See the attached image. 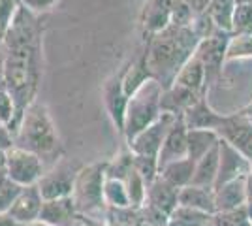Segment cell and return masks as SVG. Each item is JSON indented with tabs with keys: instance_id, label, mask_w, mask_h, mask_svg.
I'll return each mask as SVG.
<instances>
[{
	"instance_id": "obj_1",
	"label": "cell",
	"mask_w": 252,
	"mask_h": 226,
	"mask_svg": "<svg viewBox=\"0 0 252 226\" xmlns=\"http://www.w3.org/2000/svg\"><path fill=\"white\" fill-rule=\"evenodd\" d=\"M201 38L192 27L168 25L147 45V68L166 91L173 85L181 68L192 59Z\"/></svg>"
},
{
	"instance_id": "obj_2",
	"label": "cell",
	"mask_w": 252,
	"mask_h": 226,
	"mask_svg": "<svg viewBox=\"0 0 252 226\" xmlns=\"http://www.w3.org/2000/svg\"><path fill=\"white\" fill-rule=\"evenodd\" d=\"M13 145L27 149L38 157H49L59 151V136L53 125L51 115L45 104L34 100L27 108L17 134L13 136Z\"/></svg>"
},
{
	"instance_id": "obj_3",
	"label": "cell",
	"mask_w": 252,
	"mask_h": 226,
	"mask_svg": "<svg viewBox=\"0 0 252 226\" xmlns=\"http://www.w3.org/2000/svg\"><path fill=\"white\" fill-rule=\"evenodd\" d=\"M164 95V89L157 79H149L130 97L126 106L125 115V138L132 141L141 130H145L149 125H153L160 115V100Z\"/></svg>"
},
{
	"instance_id": "obj_4",
	"label": "cell",
	"mask_w": 252,
	"mask_h": 226,
	"mask_svg": "<svg viewBox=\"0 0 252 226\" xmlns=\"http://www.w3.org/2000/svg\"><path fill=\"white\" fill-rule=\"evenodd\" d=\"M107 162H94L81 166L77 172L72 191V200L77 209V215L94 217L96 213L107 209L104 202V183Z\"/></svg>"
},
{
	"instance_id": "obj_5",
	"label": "cell",
	"mask_w": 252,
	"mask_h": 226,
	"mask_svg": "<svg viewBox=\"0 0 252 226\" xmlns=\"http://www.w3.org/2000/svg\"><path fill=\"white\" fill-rule=\"evenodd\" d=\"M43 175L42 157L13 145L6 151V177L21 187H31Z\"/></svg>"
},
{
	"instance_id": "obj_6",
	"label": "cell",
	"mask_w": 252,
	"mask_h": 226,
	"mask_svg": "<svg viewBox=\"0 0 252 226\" xmlns=\"http://www.w3.org/2000/svg\"><path fill=\"white\" fill-rule=\"evenodd\" d=\"M81 170V166H75L72 162L57 161L51 166L49 172H43V175L38 181V189L42 193L43 200H55V198H64V196H72L74 183L77 172Z\"/></svg>"
},
{
	"instance_id": "obj_7",
	"label": "cell",
	"mask_w": 252,
	"mask_h": 226,
	"mask_svg": "<svg viewBox=\"0 0 252 226\" xmlns=\"http://www.w3.org/2000/svg\"><path fill=\"white\" fill-rule=\"evenodd\" d=\"M175 117L177 115H173V113L162 111V115L153 125H149L147 129L141 130L134 140L128 141V149L132 151L134 155H139V157H155V159H158V153L162 149V143L166 140V134L171 129Z\"/></svg>"
},
{
	"instance_id": "obj_8",
	"label": "cell",
	"mask_w": 252,
	"mask_h": 226,
	"mask_svg": "<svg viewBox=\"0 0 252 226\" xmlns=\"http://www.w3.org/2000/svg\"><path fill=\"white\" fill-rule=\"evenodd\" d=\"M219 173H217V183H215V191L220 189L222 185L235 181V179H243L252 173V162L245 159L237 149H233L228 141L219 140Z\"/></svg>"
},
{
	"instance_id": "obj_9",
	"label": "cell",
	"mask_w": 252,
	"mask_h": 226,
	"mask_svg": "<svg viewBox=\"0 0 252 226\" xmlns=\"http://www.w3.org/2000/svg\"><path fill=\"white\" fill-rule=\"evenodd\" d=\"M219 138L228 141L233 149H237L245 159L252 162V123L241 115L226 117L219 130Z\"/></svg>"
},
{
	"instance_id": "obj_10",
	"label": "cell",
	"mask_w": 252,
	"mask_h": 226,
	"mask_svg": "<svg viewBox=\"0 0 252 226\" xmlns=\"http://www.w3.org/2000/svg\"><path fill=\"white\" fill-rule=\"evenodd\" d=\"M187 134L189 129L185 125V119L183 113L175 117L171 129L166 134V140L162 143V149L158 153V173L164 166H168L169 162L181 161V159H187L189 157V147H187Z\"/></svg>"
},
{
	"instance_id": "obj_11",
	"label": "cell",
	"mask_w": 252,
	"mask_h": 226,
	"mask_svg": "<svg viewBox=\"0 0 252 226\" xmlns=\"http://www.w3.org/2000/svg\"><path fill=\"white\" fill-rule=\"evenodd\" d=\"M42 205H43V196L40 193V189H38V185H31V187H25L21 191V194L17 196V200L10 207L8 215L15 223L27 226L31 225V223H36L40 219Z\"/></svg>"
},
{
	"instance_id": "obj_12",
	"label": "cell",
	"mask_w": 252,
	"mask_h": 226,
	"mask_svg": "<svg viewBox=\"0 0 252 226\" xmlns=\"http://www.w3.org/2000/svg\"><path fill=\"white\" fill-rule=\"evenodd\" d=\"M123 79H125V70L113 75V79H109L105 83V106L109 109V115L113 119L115 127L119 132H125V115L126 106H128V98L123 89Z\"/></svg>"
},
{
	"instance_id": "obj_13",
	"label": "cell",
	"mask_w": 252,
	"mask_h": 226,
	"mask_svg": "<svg viewBox=\"0 0 252 226\" xmlns=\"http://www.w3.org/2000/svg\"><path fill=\"white\" fill-rule=\"evenodd\" d=\"M249 202L247 196V177L235 179L230 183L222 185L220 189L215 191V207L217 213H231L243 209Z\"/></svg>"
},
{
	"instance_id": "obj_14",
	"label": "cell",
	"mask_w": 252,
	"mask_h": 226,
	"mask_svg": "<svg viewBox=\"0 0 252 226\" xmlns=\"http://www.w3.org/2000/svg\"><path fill=\"white\" fill-rule=\"evenodd\" d=\"M38 221L49 226H66L72 221H77V209H75L72 196L55 198V200H43Z\"/></svg>"
},
{
	"instance_id": "obj_15",
	"label": "cell",
	"mask_w": 252,
	"mask_h": 226,
	"mask_svg": "<svg viewBox=\"0 0 252 226\" xmlns=\"http://www.w3.org/2000/svg\"><path fill=\"white\" fill-rule=\"evenodd\" d=\"M183 119L189 130H215L217 132L219 127L224 123L226 115L213 111L207 104V98H201L183 113Z\"/></svg>"
},
{
	"instance_id": "obj_16",
	"label": "cell",
	"mask_w": 252,
	"mask_h": 226,
	"mask_svg": "<svg viewBox=\"0 0 252 226\" xmlns=\"http://www.w3.org/2000/svg\"><path fill=\"white\" fill-rule=\"evenodd\" d=\"M179 191L181 189H175L173 185L166 183L162 177H158L155 183L147 187V200H145V204L169 217L179 205Z\"/></svg>"
},
{
	"instance_id": "obj_17",
	"label": "cell",
	"mask_w": 252,
	"mask_h": 226,
	"mask_svg": "<svg viewBox=\"0 0 252 226\" xmlns=\"http://www.w3.org/2000/svg\"><path fill=\"white\" fill-rule=\"evenodd\" d=\"M219 143L213 149L203 155L200 161L196 162L194 168V175H192V183L194 187H203V189H213L215 191V183H217V173H219Z\"/></svg>"
},
{
	"instance_id": "obj_18",
	"label": "cell",
	"mask_w": 252,
	"mask_h": 226,
	"mask_svg": "<svg viewBox=\"0 0 252 226\" xmlns=\"http://www.w3.org/2000/svg\"><path fill=\"white\" fill-rule=\"evenodd\" d=\"M179 205H185L190 209H198L203 213L215 215V191L213 189H203V187H194L189 185L179 191Z\"/></svg>"
},
{
	"instance_id": "obj_19",
	"label": "cell",
	"mask_w": 252,
	"mask_h": 226,
	"mask_svg": "<svg viewBox=\"0 0 252 226\" xmlns=\"http://www.w3.org/2000/svg\"><path fill=\"white\" fill-rule=\"evenodd\" d=\"M194 168H196V162L187 159H181V161L169 162L168 166H164L158 177H162L166 183L173 185L175 189H185L192 183V175H194Z\"/></svg>"
},
{
	"instance_id": "obj_20",
	"label": "cell",
	"mask_w": 252,
	"mask_h": 226,
	"mask_svg": "<svg viewBox=\"0 0 252 226\" xmlns=\"http://www.w3.org/2000/svg\"><path fill=\"white\" fill-rule=\"evenodd\" d=\"M219 134L215 130H189L187 134V147H189V159L198 162L207 155L217 143H219Z\"/></svg>"
},
{
	"instance_id": "obj_21",
	"label": "cell",
	"mask_w": 252,
	"mask_h": 226,
	"mask_svg": "<svg viewBox=\"0 0 252 226\" xmlns=\"http://www.w3.org/2000/svg\"><path fill=\"white\" fill-rule=\"evenodd\" d=\"M104 202L107 209H128L132 207L126 193V185L121 179H113L105 175L104 183Z\"/></svg>"
},
{
	"instance_id": "obj_22",
	"label": "cell",
	"mask_w": 252,
	"mask_h": 226,
	"mask_svg": "<svg viewBox=\"0 0 252 226\" xmlns=\"http://www.w3.org/2000/svg\"><path fill=\"white\" fill-rule=\"evenodd\" d=\"M235 10V0H211L207 15L213 25L222 32H231V17Z\"/></svg>"
},
{
	"instance_id": "obj_23",
	"label": "cell",
	"mask_w": 252,
	"mask_h": 226,
	"mask_svg": "<svg viewBox=\"0 0 252 226\" xmlns=\"http://www.w3.org/2000/svg\"><path fill=\"white\" fill-rule=\"evenodd\" d=\"M252 57V34H233L226 47V61Z\"/></svg>"
},
{
	"instance_id": "obj_24",
	"label": "cell",
	"mask_w": 252,
	"mask_h": 226,
	"mask_svg": "<svg viewBox=\"0 0 252 226\" xmlns=\"http://www.w3.org/2000/svg\"><path fill=\"white\" fill-rule=\"evenodd\" d=\"M231 32L252 34V4H235L231 17Z\"/></svg>"
},
{
	"instance_id": "obj_25",
	"label": "cell",
	"mask_w": 252,
	"mask_h": 226,
	"mask_svg": "<svg viewBox=\"0 0 252 226\" xmlns=\"http://www.w3.org/2000/svg\"><path fill=\"white\" fill-rule=\"evenodd\" d=\"M134 170H136L145 185H153L158 179V161L155 157H139L134 155Z\"/></svg>"
},
{
	"instance_id": "obj_26",
	"label": "cell",
	"mask_w": 252,
	"mask_h": 226,
	"mask_svg": "<svg viewBox=\"0 0 252 226\" xmlns=\"http://www.w3.org/2000/svg\"><path fill=\"white\" fill-rule=\"evenodd\" d=\"M25 187L13 183L8 177L0 183V213H8L10 207L13 205V202L17 200V196L21 194V191Z\"/></svg>"
},
{
	"instance_id": "obj_27",
	"label": "cell",
	"mask_w": 252,
	"mask_h": 226,
	"mask_svg": "<svg viewBox=\"0 0 252 226\" xmlns=\"http://www.w3.org/2000/svg\"><path fill=\"white\" fill-rule=\"evenodd\" d=\"M15 108H13V100H11L10 93L6 89H0V123L8 129V125L13 119Z\"/></svg>"
},
{
	"instance_id": "obj_28",
	"label": "cell",
	"mask_w": 252,
	"mask_h": 226,
	"mask_svg": "<svg viewBox=\"0 0 252 226\" xmlns=\"http://www.w3.org/2000/svg\"><path fill=\"white\" fill-rule=\"evenodd\" d=\"M21 4L31 11H42L51 8L55 4V0H21Z\"/></svg>"
},
{
	"instance_id": "obj_29",
	"label": "cell",
	"mask_w": 252,
	"mask_h": 226,
	"mask_svg": "<svg viewBox=\"0 0 252 226\" xmlns=\"http://www.w3.org/2000/svg\"><path fill=\"white\" fill-rule=\"evenodd\" d=\"M77 221L83 226H119L111 221H102L98 217H87V215H77Z\"/></svg>"
},
{
	"instance_id": "obj_30",
	"label": "cell",
	"mask_w": 252,
	"mask_h": 226,
	"mask_svg": "<svg viewBox=\"0 0 252 226\" xmlns=\"http://www.w3.org/2000/svg\"><path fill=\"white\" fill-rule=\"evenodd\" d=\"M0 226H23V225L15 223L8 213H0Z\"/></svg>"
},
{
	"instance_id": "obj_31",
	"label": "cell",
	"mask_w": 252,
	"mask_h": 226,
	"mask_svg": "<svg viewBox=\"0 0 252 226\" xmlns=\"http://www.w3.org/2000/svg\"><path fill=\"white\" fill-rule=\"evenodd\" d=\"M247 196H249V202H252V173L247 175Z\"/></svg>"
},
{
	"instance_id": "obj_32",
	"label": "cell",
	"mask_w": 252,
	"mask_h": 226,
	"mask_svg": "<svg viewBox=\"0 0 252 226\" xmlns=\"http://www.w3.org/2000/svg\"><path fill=\"white\" fill-rule=\"evenodd\" d=\"M27 226H49V225H45V223H40V221H36V223H31V225H27Z\"/></svg>"
}]
</instances>
